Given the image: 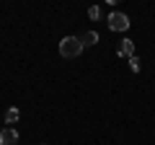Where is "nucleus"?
<instances>
[{
	"instance_id": "f257e3e1",
	"label": "nucleus",
	"mask_w": 155,
	"mask_h": 145,
	"mask_svg": "<svg viewBox=\"0 0 155 145\" xmlns=\"http://www.w3.org/2000/svg\"><path fill=\"white\" fill-rule=\"evenodd\" d=\"M80 52H83L80 36H65V39L60 42V55L65 57V60H72V57H78Z\"/></svg>"
},
{
	"instance_id": "f03ea898",
	"label": "nucleus",
	"mask_w": 155,
	"mask_h": 145,
	"mask_svg": "<svg viewBox=\"0 0 155 145\" xmlns=\"http://www.w3.org/2000/svg\"><path fill=\"white\" fill-rule=\"evenodd\" d=\"M106 23H109V29H111V31H127V29H129V16H127V13L114 11V13H109Z\"/></svg>"
},
{
	"instance_id": "7ed1b4c3",
	"label": "nucleus",
	"mask_w": 155,
	"mask_h": 145,
	"mask_svg": "<svg viewBox=\"0 0 155 145\" xmlns=\"http://www.w3.org/2000/svg\"><path fill=\"white\" fill-rule=\"evenodd\" d=\"M16 143H18V132L13 127L0 130V145H16Z\"/></svg>"
},
{
	"instance_id": "20e7f679",
	"label": "nucleus",
	"mask_w": 155,
	"mask_h": 145,
	"mask_svg": "<svg viewBox=\"0 0 155 145\" xmlns=\"http://www.w3.org/2000/svg\"><path fill=\"white\" fill-rule=\"evenodd\" d=\"M116 55H119V57H127V60H129V57H134V44L129 39H122V42H119V47H116Z\"/></svg>"
},
{
	"instance_id": "39448f33",
	"label": "nucleus",
	"mask_w": 155,
	"mask_h": 145,
	"mask_svg": "<svg viewBox=\"0 0 155 145\" xmlns=\"http://www.w3.org/2000/svg\"><path fill=\"white\" fill-rule=\"evenodd\" d=\"M80 42H83V47L85 44H98V34H96V31H85V34H80Z\"/></svg>"
},
{
	"instance_id": "423d86ee",
	"label": "nucleus",
	"mask_w": 155,
	"mask_h": 145,
	"mask_svg": "<svg viewBox=\"0 0 155 145\" xmlns=\"http://www.w3.org/2000/svg\"><path fill=\"white\" fill-rule=\"evenodd\" d=\"M18 117H21V112H18L16 106H11V109H5V122H8V124L18 122Z\"/></svg>"
},
{
	"instance_id": "0eeeda50",
	"label": "nucleus",
	"mask_w": 155,
	"mask_h": 145,
	"mask_svg": "<svg viewBox=\"0 0 155 145\" xmlns=\"http://www.w3.org/2000/svg\"><path fill=\"white\" fill-rule=\"evenodd\" d=\"M129 70H132V72H140V57H129Z\"/></svg>"
},
{
	"instance_id": "6e6552de",
	"label": "nucleus",
	"mask_w": 155,
	"mask_h": 145,
	"mask_svg": "<svg viewBox=\"0 0 155 145\" xmlns=\"http://www.w3.org/2000/svg\"><path fill=\"white\" fill-rule=\"evenodd\" d=\"M88 16L93 18V21H98V18H101V8H98V5H93V8L88 11Z\"/></svg>"
}]
</instances>
